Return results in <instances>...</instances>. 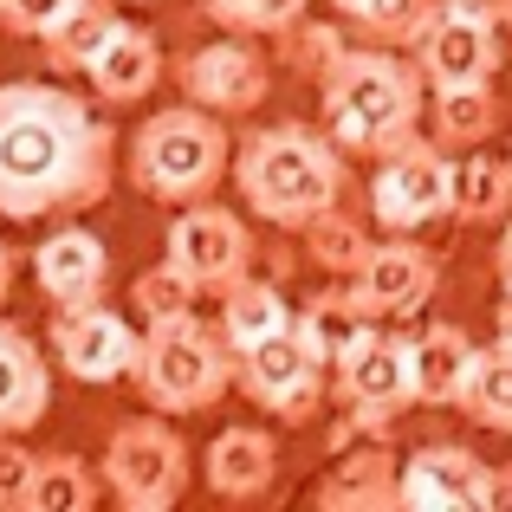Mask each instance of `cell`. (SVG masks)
Segmentation results:
<instances>
[{
    "label": "cell",
    "instance_id": "12",
    "mask_svg": "<svg viewBox=\"0 0 512 512\" xmlns=\"http://www.w3.org/2000/svg\"><path fill=\"white\" fill-rule=\"evenodd\" d=\"M435 286H441L435 253H428L422 240H409V234L370 247L363 266L350 273V292H357V305L370 318H415L428 299H435Z\"/></svg>",
    "mask_w": 512,
    "mask_h": 512
},
{
    "label": "cell",
    "instance_id": "8",
    "mask_svg": "<svg viewBox=\"0 0 512 512\" xmlns=\"http://www.w3.org/2000/svg\"><path fill=\"white\" fill-rule=\"evenodd\" d=\"M370 214L389 234H422L428 221L454 214V163L441 156V143H396L383 150V163L370 175Z\"/></svg>",
    "mask_w": 512,
    "mask_h": 512
},
{
    "label": "cell",
    "instance_id": "6",
    "mask_svg": "<svg viewBox=\"0 0 512 512\" xmlns=\"http://www.w3.org/2000/svg\"><path fill=\"white\" fill-rule=\"evenodd\" d=\"M500 26H506V0H435V13L409 39L422 78L435 91L493 85V72H500Z\"/></svg>",
    "mask_w": 512,
    "mask_h": 512
},
{
    "label": "cell",
    "instance_id": "13",
    "mask_svg": "<svg viewBox=\"0 0 512 512\" xmlns=\"http://www.w3.org/2000/svg\"><path fill=\"white\" fill-rule=\"evenodd\" d=\"M338 396L363 428H383L389 415H402L415 402V363H409V338H383L370 331L350 357L338 363Z\"/></svg>",
    "mask_w": 512,
    "mask_h": 512
},
{
    "label": "cell",
    "instance_id": "18",
    "mask_svg": "<svg viewBox=\"0 0 512 512\" xmlns=\"http://www.w3.org/2000/svg\"><path fill=\"white\" fill-rule=\"evenodd\" d=\"M474 357L480 344L467 338L461 325H428L409 338V363H415V402L428 409H454L474 383Z\"/></svg>",
    "mask_w": 512,
    "mask_h": 512
},
{
    "label": "cell",
    "instance_id": "37",
    "mask_svg": "<svg viewBox=\"0 0 512 512\" xmlns=\"http://www.w3.org/2000/svg\"><path fill=\"white\" fill-rule=\"evenodd\" d=\"M7 286H13V253L0 247V299H7Z\"/></svg>",
    "mask_w": 512,
    "mask_h": 512
},
{
    "label": "cell",
    "instance_id": "5",
    "mask_svg": "<svg viewBox=\"0 0 512 512\" xmlns=\"http://www.w3.org/2000/svg\"><path fill=\"white\" fill-rule=\"evenodd\" d=\"M234 383V350H227L221 325H201L195 312L163 318L143 331V357H137V389L150 409L163 415H195L214 409Z\"/></svg>",
    "mask_w": 512,
    "mask_h": 512
},
{
    "label": "cell",
    "instance_id": "1",
    "mask_svg": "<svg viewBox=\"0 0 512 512\" xmlns=\"http://www.w3.org/2000/svg\"><path fill=\"white\" fill-rule=\"evenodd\" d=\"M117 137L85 98L39 78L0 85V214L46 221L104 201Z\"/></svg>",
    "mask_w": 512,
    "mask_h": 512
},
{
    "label": "cell",
    "instance_id": "4",
    "mask_svg": "<svg viewBox=\"0 0 512 512\" xmlns=\"http://www.w3.org/2000/svg\"><path fill=\"white\" fill-rule=\"evenodd\" d=\"M227 163L234 143L208 104H169L130 137V182L156 201H208Z\"/></svg>",
    "mask_w": 512,
    "mask_h": 512
},
{
    "label": "cell",
    "instance_id": "31",
    "mask_svg": "<svg viewBox=\"0 0 512 512\" xmlns=\"http://www.w3.org/2000/svg\"><path fill=\"white\" fill-rule=\"evenodd\" d=\"M195 279L182 273V266L175 260H163V266H150V273L137 279V292H130V299H137V312L150 318V325H163V318H182L188 305H195Z\"/></svg>",
    "mask_w": 512,
    "mask_h": 512
},
{
    "label": "cell",
    "instance_id": "9",
    "mask_svg": "<svg viewBox=\"0 0 512 512\" xmlns=\"http://www.w3.org/2000/svg\"><path fill=\"white\" fill-rule=\"evenodd\" d=\"M325 370H331V363L305 344L299 325H286V331H273V338L234 350V383L247 389V402L273 409L279 422H305V415L318 409V396H325Z\"/></svg>",
    "mask_w": 512,
    "mask_h": 512
},
{
    "label": "cell",
    "instance_id": "28",
    "mask_svg": "<svg viewBox=\"0 0 512 512\" xmlns=\"http://www.w3.org/2000/svg\"><path fill=\"white\" fill-rule=\"evenodd\" d=\"M325 506H389L396 500V474H389V454H350L338 461V474L318 487Z\"/></svg>",
    "mask_w": 512,
    "mask_h": 512
},
{
    "label": "cell",
    "instance_id": "33",
    "mask_svg": "<svg viewBox=\"0 0 512 512\" xmlns=\"http://www.w3.org/2000/svg\"><path fill=\"white\" fill-rule=\"evenodd\" d=\"M72 7L78 0H0V26H7V33H26V39H46Z\"/></svg>",
    "mask_w": 512,
    "mask_h": 512
},
{
    "label": "cell",
    "instance_id": "34",
    "mask_svg": "<svg viewBox=\"0 0 512 512\" xmlns=\"http://www.w3.org/2000/svg\"><path fill=\"white\" fill-rule=\"evenodd\" d=\"M33 467H39V454H26L20 435H0V506H26Z\"/></svg>",
    "mask_w": 512,
    "mask_h": 512
},
{
    "label": "cell",
    "instance_id": "11",
    "mask_svg": "<svg viewBox=\"0 0 512 512\" xmlns=\"http://www.w3.org/2000/svg\"><path fill=\"white\" fill-rule=\"evenodd\" d=\"M169 260L195 279L201 292H227L247 279L253 266V234L234 208H214V201H188L169 221Z\"/></svg>",
    "mask_w": 512,
    "mask_h": 512
},
{
    "label": "cell",
    "instance_id": "19",
    "mask_svg": "<svg viewBox=\"0 0 512 512\" xmlns=\"http://www.w3.org/2000/svg\"><path fill=\"white\" fill-rule=\"evenodd\" d=\"M279 474V448L266 428H221L208 448V487L221 493V500H260L266 487H273Z\"/></svg>",
    "mask_w": 512,
    "mask_h": 512
},
{
    "label": "cell",
    "instance_id": "17",
    "mask_svg": "<svg viewBox=\"0 0 512 512\" xmlns=\"http://www.w3.org/2000/svg\"><path fill=\"white\" fill-rule=\"evenodd\" d=\"M46 409H52L46 357H39V344L26 338L20 325L0 318V435H26V428H39Z\"/></svg>",
    "mask_w": 512,
    "mask_h": 512
},
{
    "label": "cell",
    "instance_id": "7",
    "mask_svg": "<svg viewBox=\"0 0 512 512\" xmlns=\"http://www.w3.org/2000/svg\"><path fill=\"white\" fill-rule=\"evenodd\" d=\"M104 487L130 512H163L188 493V441L156 415H137L104 448Z\"/></svg>",
    "mask_w": 512,
    "mask_h": 512
},
{
    "label": "cell",
    "instance_id": "10",
    "mask_svg": "<svg viewBox=\"0 0 512 512\" xmlns=\"http://www.w3.org/2000/svg\"><path fill=\"white\" fill-rule=\"evenodd\" d=\"M52 357L72 383H117V376H137L143 338L124 312H111L104 299L91 305H59L52 318Z\"/></svg>",
    "mask_w": 512,
    "mask_h": 512
},
{
    "label": "cell",
    "instance_id": "16",
    "mask_svg": "<svg viewBox=\"0 0 512 512\" xmlns=\"http://www.w3.org/2000/svg\"><path fill=\"white\" fill-rule=\"evenodd\" d=\"M182 85H188V98L208 104V111H253V104L266 98V59L253 46H240V39H221V46L188 52Z\"/></svg>",
    "mask_w": 512,
    "mask_h": 512
},
{
    "label": "cell",
    "instance_id": "3",
    "mask_svg": "<svg viewBox=\"0 0 512 512\" xmlns=\"http://www.w3.org/2000/svg\"><path fill=\"white\" fill-rule=\"evenodd\" d=\"M422 65L396 59L383 46H344L338 65L325 72V130L338 150L383 156L422 130Z\"/></svg>",
    "mask_w": 512,
    "mask_h": 512
},
{
    "label": "cell",
    "instance_id": "20",
    "mask_svg": "<svg viewBox=\"0 0 512 512\" xmlns=\"http://www.w3.org/2000/svg\"><path fill=\"white\" fill-rule=\"evenodd\" d=\"M85 78L104 104H137V98H150L156 78H163V46H156V33H143V26H117L111 46L98 52V65H91Z\"/></svg>",
    "mask_w": 512,
    "mask_h": 512
},
{
    "label": "cell",
    "instance_id": "26",
    "mask_svg": "<svg viewBox=\"0 0 512 512\" xmlns=\"http://www.w3.org/2000/svg\"><path fill=\"white\" fill-rule=\"evenodd\" d=\"M461 409L474 415L480 428H493V435H512V338L487 344L474 357V383H467Z\"/></svg>",
    "mask_w": 512,
    "mask_h": 512
},
{
    "label": "cell",
    "instance_id": "14",
    "mask_svg": "<svg viewBox=\"0 0 512 512\" xmlns=\"http://www.w3.org/2000/svg\"><path fill=\"white\" fill-rule=\"evenodd\" d=\"M480 493H487V461L474 448H454V441L415 448L396 474V506H422V512L480 506Z\"/></svg>",
    "mask_w": 512,
    "mask_h": 512
},
{
    "label": "cell",
    "instance_id": "30",
    "mask_svg": "<svg viewBox=\"0 0 512 512\" xmlns=\"http://www.w3.org/2000/svg\"><path fill=\"white\" fill-rule=\"evenodd\" d=\"M201 7H208V20H221L227 33H292L312 0H201Z\"/></svg>",
    "mask_w": 512,
    "mask_h": 512
},
{
    "label": "cell",
    "instance_id": "21",
    "mask_svg": "<svg viewBox=\"0 0 512 512\" xmlns=\"http://www.w3.org/2000/svg\"><path fill=\"white\" fill-rule=\"evenodd\" d=\"M292 325H299V331H305V344H312L318 357H325L331 370H338L350 350H357V344L376 331V318L357 305V292H318V299L305 305V312L292 318Z\"/></svg>",
    "mask_w": 512,
    "mask_h": 512
},
{
    "label": "cell",
    "instance_id": "23",
    "mask_svg": "<svg viewBox=\"0 0 512 512\" xmlns=\"http://www.w3.org/2000/svg\"><path fill=\"white\" fill-rule=\"evenodd\" d=\"M292 325V305L279 299V286H266V279H240V286L221 292V338L227 350H247L260 338H273V331Z\"/></svg>",
    "mask_w": 512,
    "mask_h": 512
},
{
    "label": "cell",
    "instance_id": "32",
    "mask_svg": "<svg viewBox=\"0 0 512 512\" xmlns=\"http://www.w3.org/2000/svg\"><path fill=\"white\" fill-rule=\"evenodd\" d=\"M357 26H370L376 39H415V26L435 13V0H331Z\"/></svg>",
    "mask_w": 512,
    "mask_h": 512
},
{
    "label": "cell",
    "instance_id": "25",
    "mask_svg": "<svg viewBox=\"0 0 512 512\" xmlns=\"http://www.w3.org/2000/svg\"><path fill=\"white\" fill-rule=\"evenodd\" d=\"M500 124V104L493 85H448L435 91V143L441 150H480Z\"/></svg>",
    "mask_w": 512,
    "mask_h": 512
},
{
    "label": "cell",
    "instance_id": "15",
    "mask_svg": "<svg viewBox=\"0 0 512 512\" xmlns=\"http://www.w3.org/2000/svg\"><path fill=\"white\" fill-rule=\"evenodd\" d=\"M33 279L52 305H91L111 286V253H104V240L91 227H59L33 253Z\"/></svg>",
    "mask_w": 512,
    "mask_h": 512
},
{
    "label": "cell",
    "instance_id": "36",
    "mask_svg": "<svg viewBox=\"0 0 512 512\" xmlns=\"http://www.w3.org/2000/svg\"><path fill=\"white\" fill-rule=\"evenodd\" d=\"M493 273H500V286H512V221H506L500 247H493Z\"/></svg>",
    "mask_w": 512,
    "mask_h": 512
},
{
    "label": "cell",
    "instance_id": "2",
    "mask_svg": "<svg viewBox=\"0 0 512 512\" xmlns=\"http://www.w3.org/2000/svg\"><path fill=\"white\" fill-rule=\"evenodd\" d=\"M234 182L260 221L273 227H312L344 195V156L331 130L305 124H266L234 150Z\"/></svg>",
    "mask_w": 512,
    "mask_h": 512
},
{
    "label": "cell",
    "instance_id": "27",
    "mask_svg": "<svg viewBox=\"0 0 512 512\" xmlns=\"http://www.w3.org/2000/svg\"><path fill=\"white\" fill-rule=\"evenodd\" d=\"M98 500V480L85 474L78 454H39L33 487H26V512H85Z\"/></svg>",
    "mask_w": 512,
    "mask_h": 512
},
{
    "label": "cell",
    "instance_id": "24",
    "mask_svg": "<svg viewBox=\"0 0 512 512\" xmlns=\"http://www.w3.org/2000/svg\"><path fill=\"white\" fill-rule=\"evenodd\" d=\"M512 208V163H500V156L474 150L454 163V221L480 227V221H500V214Z\"/></svg>",
    "mask_w": 512,
    "mask_h": 512
},
{
    "label": "cell",
    "instance_id": "22",
    "mask_svg": "<svg viewBox=\"0 0 512 512\" xmlns=\"http://www.w3.org/2000/svg\"><path fill=\"white\" fill-rule=\"evenodd\" d=\"M117 26H124V20H117L111 0H78V7L46 33V59H52V72H91V65H98V52L111 46Z\"/></svg>",
    "mask_w": 512,
    "mask_h": 512
},
{
    "label": "cell",
    "instance_id": "29",
    "mask_svg": "<svg viewBox=\"0 0 512 512\" xmlns=\"http://www.w3.org/2000/svg\"><path fill=\"white\" fill-rule=\"evenodd\" d=\"M305 247H312V260H318V266H331V273H357L363 253H370L376 240L363 234V227L350 221V214L331 208V214H318V221L305 227Z\"/></svg>",
    "mask_w": 512,
    "mask_h": 512
},
{
    "label": "cell",
    "instance_id": "38",
    "mask_svg": "<svg viewBox=\"0 0 512 512\" xmlns=\"http://www.w3.org/2000/svg\"><path fill=\"white\" fill-rule=\"evenodd\" d=\"M500 338H512V286H506V299H500Z\"/></svg>",
    "mask_w": 512,
    "mask_h": 512
},
{
    "label": "cell",
    "instance_id": "35",
    "mask_svg": "<svg viewBox=\"0 0 512 512\" xmlns=\"http://www.w3.org/2000/svg\"><path fill=\"white\" fill-rule=\"evenodd\" d=\"M487 512H512V467H487V493H480Z\"/></svg>",
    "mask_w": 512,
    "mask_h": 512
}]
</instances>
